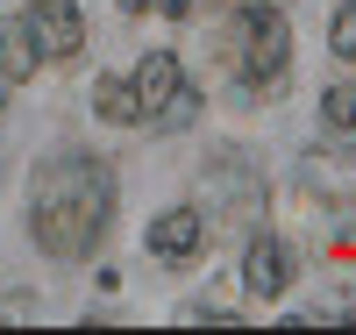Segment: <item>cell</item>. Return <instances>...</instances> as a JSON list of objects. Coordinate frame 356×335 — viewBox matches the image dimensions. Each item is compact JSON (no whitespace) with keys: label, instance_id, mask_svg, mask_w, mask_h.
<instances>
[{"label":"cell","instance_id":"4","mask_svg":"<svg viewBox=\"0 0 356 335\" xmlns=\"http://www.w3.org/2000/svg\"><path fill=\"white\" fill-rule=\"evenodd\" d=\"M15 29H22V43L36 50V65H65V57L86 50V15L72 0H29L15 15Z\"/></svg>","mask_w":356,"mask_h":335},{"label":"cell","instance_id":"6","mask_svg":"<svg viewBox=\"0 0 356 335\" xmlns=\"http://www.w3.org/2000/svg\"><path fill=\"white\" fill-rule=\"evenodd\" d=\"M243 286H250V299H278L285 286H292V250L285 242H250V257H243Z\"/></svg>","mask_w":356,"mask_h":335},{"label":"cell","instance_id":"5","mask_svg":"<svg viewBox=\"0 0 356 335\" xmlns=\"http://www.w3.org/2000/svg\"><path fill=\"white\" fill-rule=\"evenodd\" d=\"M150 250H157L164 264L200 257V250H207V221H200V207H171V215H157V221H150Z\"/></svg>","mask_w":356,"mask_h":335},{"label":"cell","instance_id":"3","mask_svg":"<svg viewBox=\"0 0 356 335\" xmlns=\"http://www.w3.org/2000/svg\"><path fill=\"white\" fill-rule=\"evenodd\" d=\"M221 50H228V72L243 86L271 93L285 79V65H292V29H285V15L271 0H243V8L228 15V29H221Z\"/></svg>","mask_w":356,"mask_h":335},{"label":"cell","instance_id":"1","mask_svg":"<svg viewBox=\"0 0 356 335\" xmlns=\"http://www.w3.org/2000/svg\"><path fill=\"white\" fill-rule=\"evenodd\" d=\"M107 215H114V171L100 157H57L29 200V228L50 257H86L107 235Z\"/></svg>","mask_w":356,"mask_h":335},{"label":"cell","instance_id":"2","mask_svg":"<svg viewBox=\"0 0 356 335\" xmlns=\"http://www.w3.org/2000/svg\"><path fill=\"white\" fill-rule=\"evenodd\" d=\"M93 107L107 121H157V129H186V121L200 114V93L186 86V72H178L171 50H150L129 79H100L93 86Z\"/></svg>","mask_w":356,"mask_h":335},{"label":"cell","instance_id":"7","mask_svg":"<svg viewBox=\"0 0 356 335\" xmlns=\"http://www.w3.org/2000/svg\"><path fill=\"white\" fill-rule=\"evenodd\" d=\"M29 72H36V50H29L22 29L8 22V29H0V79H29Z\"/></svg>","mask_w":356,"mask_h":335},{"label":"cell","instance_id":"8","mask_svg":"<svg viewBox=\"0 0 356 335\" xmlns=\"http://www.w3.org/2000/svg\"><path fill=\"white\" fill-rule=\"evenodd\" d=\"M321 121H328V129H356V86H328V100H321Z\"/></svg>","mask_w":356,"mask_h":335},{"label":"cell","instance_id":"10","mask_svg":"<svg viewBox=\"0 0 356 335\" xmlns=\"http://www.w3.org/2000/svg\"><path fill=\"white\" fill-rule=\"evenodd\" d=\"M122 8H129V15H186L193 0H122Z\"/></svg>","mask_w":356,"mask_h":335},{"label":"cell","instance_id":"9","mask_svg":"<svg viewBox=\"0 0 356 335\" xmlns=\"http://www.w3.org/2000/svg\"><path fill=\"white\" fill-rule=\"evenodd\" d=\"M328 43H335V57H349V65H356V0H349V8L335 15V29H328Z\"/></svg>","mask_w":356,"mask_h":335}]
</instances>
